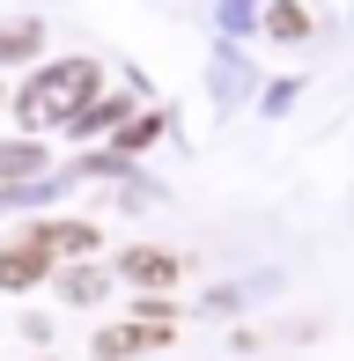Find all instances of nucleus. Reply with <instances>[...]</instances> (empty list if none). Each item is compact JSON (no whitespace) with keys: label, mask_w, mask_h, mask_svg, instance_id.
Instances as JSON below:
<instances>
[{"label":"nucleus","mask_w":354,"mask_h":361,"mask_svg":"<svg viewBox=\"0 0 354 361\" xmlns=\"http://www.w3.org/2000/svg\"><path fill=\"white\" fill-rule=\"evenodd\" d=\"M89 81H96V67H89V59H67V67H52V74H44V89L30 96V118L74 111V96H89Z\"/></svg>","instance_id":"nucleus-1"},{"label":"nucleus","mask_w":354,"mask_h":361,"mask_svg":"<svg viewBox=\"0 0 354 361\" xmlns=\"http://www.w3.org/2000/svg\"><path fill=\"white\" fill-rule=\"evenodd\" d=\"M148 324H104L96 332V354H140V347H155V339H170V310H140Z\"/></svg>","instance_id":"nucleus-2"},{"label":"nucleus","mask_w":354,"mask_h":361,"mask_svg":"<svg viewBox=\"0 0 354 361\" xmlns=\"http://www.w3.org/2000/svg\"><path fill=\"white\" fill-rule=\"evenodd\" d=\"M30 281H44V243H15L0 258V288H30Z\"/></svg>","instance_id":"nucleus-3"},{"label":"nucleus","mask_w":354,"mask_h":361,"mask_svg":"<svg viewBox=\"0 0 354 361\" xmlns=\"http://www.w3.org/2000/svg\"><path fill=\"white\" fill-rule=\"evenodd\" d=\"M126 281L163 288V281H177V258H170V251H133V258H126Z\"/></svg>","instance_id":"nucleus-4"},{"label":"nucleus","mask_w":354,"mask_h":361,"mask_svg":"<svg viewBox=\"0 0 354 361\" xmlns=\"http://www.w3.org/2000/svg\"><path fill=\"white\" fill-rule=\"evenodd\" d=\"M266 30H273V37H310V15H303L295 0H273V15H266Z\"/></svg>","instance_id":"nucleus-5"},{"label":"nucleus","mask_w":354,"mask_h":361,"mask_svg":"<svg viewBox=\"0 0 354 361\" xmlns=\"http://www.w3.org/2000/svg\"><path fill=\"white\" fill-rule=\"evenodd\" d=\"M44 251H89V243H96V228H82V221H59V228H44Z\"/></svg>","instance_id":"nucleus-6"},{"label":"nucleus","mask_w":354,"mask_h":361,"mask_svg":"<svg viewBox=\"0 0 354 361\" xmlns=\"http://www.w3.org/2000/svg\"><path fill=\"white\" fill-rule=\"evenodd\" d=\"M15 52H37V30H0V59H15Z\"/></svg>","instance_id":"nucleus-7"}]
</instances>
